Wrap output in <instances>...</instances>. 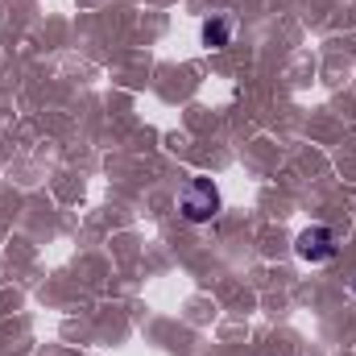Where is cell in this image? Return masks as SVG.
Listing matches in <instances>:
<instances>
[{"mask_svg": "<svg viewBox=\"0 0 356 356\" xmlns=\"http://www.w3.org/2000/svg\"><path fill=\"white\" fill-rule=\"evenodd\" d=\"M336 232L332 228H323V224H311V228H302L298 232V241H294V253L302 257V261H311V266H323V261H332L336 257Z\"/></svg>", "mask_w": 356, "mask_h": 356, "instance_id": "obj_2", "label": "cell"}, {"mask_svg": "<svg viewBox=\"0 0 356 356\" xmlns=\"http://www.w3.org/2000/svg\"><path fill=\"white\" fill-rule=\"evenodd\" d=\"M353 290H356V282H353Z\"/></svg>", "mask_w": 356, "mask_h": 356, "instance_id": "obj_4", "label": "cell"}, {"mask_svg": "<svg viewBox=\"0 0 356 356\" xmlns=\"http://www.w3.org/2000/svg\"><path fill=\"white\" fill-rule=\"evenodd\" d=\"M228 38H232V21H228V17H211V21H203V46H207V50H224Z\"/></svg>", "mask_w": 356, "mask_h": 356, "instance_id": "obj_3", "label": "cell"}, {"mask_svg": "<svg viewBox=\"0 0 356 356\" xmlns=\"http://www.w3.org/2000/svg\"><path fill=\"white\" fill-rule=\"evenodd\" d=\"M178 211H182V220H191V224L216 220V216H220V186H216L211 178H191V182H182V191H178Z\"/></svg>", "mask_w": 356, "mask_h": 356, "instance_id": "obj_1", "label": "cell"}]
</instances>
